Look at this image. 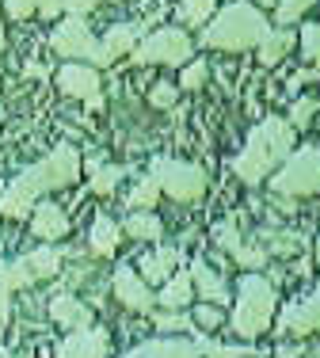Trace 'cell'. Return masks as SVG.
<instances>
[{
  "label": "cell",
  "instance_id": "15",
  "mask_svg": "<svg viewBox=\"0 0 320 358\" xmlns=\"http://www.w3.org/2000/svg\"><path fill=\"white\" fill-rule=\"evenodd\" d=\"M50 320L61 324V328L80 331V328H92V309L80 301V297L61 294V297H54V301H50Z\"/></svg>",
  "mask_w": 320,
  "mask_h": 358
},
{
  "label": "cell",
  "instance_id": "35",
  "mask_svg": "<svg viewBox=\"0 0 320 358\" xmlns=\"http://www.w3.org/2000/svg\"><path fill=\"white\" fill-rule=\"evenodd\" d=\"M217 248H225V252H237L240 248V233H237V225L233 221H225V225H217Z\"/></svg>",
  "mask_w": 320,
  "mask_h": 358
},
{
  "label": "cell",
  "instance_id": "2",
  "mask_svg": "<svg viewBox=\"0 0 320 358\" xmlns=\"http://www.w3.org/2000/svg\"><path fill=\"white\" fill-rule=\"evenodd\" d=\"M293 149V130L282 118H263L256 130L248 134V145L233 157V172L244 183H263V176H271L275 168L290 157Z\"/></svg>",
  "mask_w": 320,
  "mask_h": 358
},
{
  "label": "cell",
  "instance_id": "14",
  "mask_svg": "<svg viewBox=\"0 0 320 358\" xmlns=\"http://www.w3.org/2000/svg\"><path fill=\"white\" fill-rule=\"evenodd\" d=\"M191 289H198V294L206 297L210 305H217V309H221V305H229V286L214 275V267H210L206 259L191 263Z\"/></svg>",
  "mask_w": 320,
  "mask_h": 358
},
{
  "label": "cell",
  "instance_id": "42",
  "mask_svg": "<svg viewBox=\"0 0 320 358\" xmlns=\"http://www.w3.org/2000/svg\"><path fill=\"white\" fill-rule=\"evenodd\" d=\"M27 73H31V76H42V80H46V76H50L46 69H42V65H27Z\"/></svg>",
  "mask_w": 320,
  "mask_h": 358
},
{
  "label": "cell",
  "instance_id": "43",
  "mask_svg": "<svg viewBox=\"0 0 320 358\" xmlns=\"http://www.w3.org/2000/svg\"><path fill=\"white\" fill-rule=\"evenodd\" d=\"M256 4H263V8H271V4H279V0H256Z\"/></svg>",
  "mask_w": 320,
  "mask_h": 358
},
{
  "label": "cell",
  "instance_id": "19",
  "mask_svg": "<svg viewBox=\"0 0 320 358\" xmlns=\"http://www.w3.org/2000/svg\"><path fill=\"white\" fill-rule=\"evenodd\" d=\"M290 46H293V35L290 31H267L263 35V42H259V65H263V69H271V65H279L286 54H290Z\"/></svg>",
  "mask_w": 320,
  "mask_h": 358
},
{
  "label": "cell",
  "instance_id": "31",
  "mask_svg": "<svg viewBox=\"0 0 320 358\" xmlns=\"http://www.w3.org/2000/svg\"><path fill=\"white\" fill-rule=\"evenodd\" d=\"M301 57L305 62H320V23H305L301 27Z\"/></svg>",
  "mask_w": 320,
  "mask_h": 358
},
{
  "label": "cell",
  "instance_id": "10",
  "mask_svg": "<svg viewBox=\"0 0 320 358\" xmlns=\"http://www.w3.org/2000/svg\"><path fill=\"white\" fill-rule=\"evenodd\" d=\"M57 88L65 92V96H73V99H84L92 110H96L103 99H99V73L92 69V65H65L61 73H57Z\"/></svg>",
  "mask_w": 320,
  "mask_h": 358
},
{
  "label": "cell",
  "instance_id": "38",
  "mask_svg": "<svg viewBox=\"0 0 320 358\" xmlns=\"http://www.w3.org/2000/svg\"><path fill=\"white\" fill-rule=\"evenodd\" d=\"M4 8H8V15H12V20H23V15L38 12V0H4Z\"/></svg>",
  "mask_w": 320,
  "mask_h": 358
},
{
  "label": "cell",
  "instance_id": "29",
  "mask_svg": "<svg viewBox=\"0 0 320 358\" xmlns=\"http://www.w3.org/2000/svg\"><path fill=\"white\" fill-rule=\"evenodd\" d=\"M317 0H279V12H275V23H293V20H301V15L309 12V8H313Z\"/></svg>",
  "mask_w": 320,
  "mask_h": 358
},
{
  "label": "cell",
  "instance_id": "45",
  "mask_svg": "<svg viewBox=\"0 0 320 358\" xmlns=\"http://www.w3.org/2000/svg\"><path fill=\"white\" fill-rule=\"evenodd\" d=\"M0 358H15V355L12 351H0Z\"/></svg>",
  "mask_w": 320,
  "mask_h": 358
},
{
  "label": "cell",
  "instance_id": "18",
  "mask_svg": "<svg viewBox=\"0 0 320 358\" xmlns=\"http://www.w3.org/2000/svg\"><path fill=\"white\" fill-rule=\"evenodd\" d=\"M141 27H145V23H141ZM141 27H133V23H115V27L103 35V42H99V50H103V57H107V62H115V57L130 54V50L138 46Z\"/></svg>",
  "mask_w": 320,
  "mask_h": 358
},
{
  "label": "cell",
  "instance_id": "26",
  "mask_svg": "<svg viewBox=\"0 0 320 358\" xmlns=\"http://www.w3.org/2000/svg\"><path fill=\"white\" fill-rule=\"evenodd\" d=\"M217 0H180V20L191 23V27H202V23L214 15Z\"/></svg>",
  "mask_w": 320,
  "mask_h": 358
},
{
  "label": "cell",
  "instance_id": "41",
  "mask_svg": "<svg viewBox=\"0 0 320 358\" xmlns=\"http://www.w3.org/2000/svg\"><path fill=\"white\" fill-rule=\"evenodd\" d=\"M8 313H12L8 309V289L0 286V324H8Z\"/></svg>",
  "mask_w": 320,
  "mask_h": 358
},
{
  "label": "cell",
  "instance_id": "46",
  "mask_svg": "<svg viewBox=\"0 0 320 358\" xmlns=\"http://www.w3.org/2000/svg\"><path fill=\"white\" fill-rule=\"evenodd\" d=\"M317 263H320V241H317Z\"/></svg>",
  "mask_w": 320,
  "mask_h": 358
},
{
  "label": "cell",
  "instance_id": "34",
  "mask_svg": "<svg viewBox=\"0 0 320 358\" xmlns=\"http://www.w3.org/2000/svg\"><path fill=\"white\" fill-rule=\"evenodd\" d=\"M233 259H237L240 267H263V263H267V248H263V244H259V248H244V244H240V248L233 252Z\"/></svg>",
  "mask_w": 320,
  "mask_h": 358
},
{
  "label": "cell",
  "instance_id": "40",
  "mask_svg": "<svg viewBox=\"0 0 320 358\" xmlns=\"http://www.w3.org/2000/svg\"><path fill=\"white\" fill-rule=\"evenodd\" d=\"M61 8H65V0H38V12L46 15V20H50V15H57Z\"/></svg>",
  "mask_w": 320,
  "mask_h": 358
},
{
  "label": "cell",
  "instance_id": "20",
  "mask_svg": "<svg viewBox=\"0 0 320 358\" xmlns=\"http://www.w3.org/2000/svg\"><path fill=\"white\" fill-rule=\"evenodd\" d=\"M175 263H180V252H175V248H160V252H153V255L141 259V278H149V282H168Z\"/></svg>",
  "mask_w": 320,
  "mask_h": 358
},
{
  "label": "cell",
  "instance_id": "28",
  "mask_svg": "<svg viewBox=\"0 0 320 358\" xmlns=\"http://www.w3.org/2000/svg\"><path fill=\"white\" fill-rule=\"evenodd\" d=\"M195 347L206 358H248L252 355V347H221V343H210V339H195Z\"/></svg>",
  "mask_w": 320,
  "mask_h": 358
},
{
  "label": "cell",
  "instance_id": "13",
  "mask_svg": "<svg viewBox=\"0 0 320 358\" xmlns=\"http://www.w3.org/2000/svg\"><path fill=\"white\" fill-rule=\"evenodd\" d=\"M282 331H290V336H309L313 328H320V289L317 294H309L301 305H290V309L282 313Z\"/></svg>",
  "mask_w": 320,
  "mask_h": 358
},
{
  "label": "cell",
  "instance_id": "25",
  "mask_svg": "<svg viewBox=\"0 0 320 358\" xmlns=\"http://www.w3.org/2000/svg\"><path fill=\"white\" fill-rule=\"evenodd\" d=\"M259 244H267V252L290 255V252L301 248V236L298 233H286V229H259Z\"/></svg>",
  "mask_w": 320,
  "mask_h": 358
},
{
  "label": "cell",
  "instance_id": "33",
  "mask_svg": "<svg viewBox=\"0 0 320 358\" xmlns=\"http://www.w3.org/2000/svg\"><path fill=\"white\" fill-rule=\"evenodd\" d=\"M317 99H298L293 103V115H290V130H305L309 122H313V115H317Z\"/></svg>",
  "mask_w": 320,
  "mask_h": 358
},
{
  "label": "cell",
  "instance_id": "17",
  "mask_svg": "<svg viewBox=\"0 0 320 358\" xmlns=\"http://www.w3.org/2000/svg\"><path fill=\"white\" fill-rule=\"evenodd\" d=\"M65 229H69V217L61 214V206H54V202H42V206H35L31 233H35L38 241H57V236H65Z\"/></svg>",
  "mask_w": 320,
  "mask_h": 358
},
{
  "label": "cell",
  "instance_id": "9",
  "mask_svg": "<svg viewBox=\"0 0 320 358\" xmlns=\"http://www.w3.org/2000/svg\"><path fill=\"white\" fill-rule=\"evenodd\" d=\"M50 46H54L57 54H65V57H80V62H92V65H111L103 57V50H99V42L92 38V31L84 27L77 15L65 20V23H57V31L50 35Z\"/></svg>",
  "mask_w": 320,
  "mask_h": 358
},
{
  "label": "cell",
  "instance_id": "6",
  "mask_svg": "<svg viewBox=\"0 0 320 358\" xmlns=\"http://www.w3.org/2000/svg\"><path fill=\"white\" fill-rule=\"evenodd\" d=\"M149 176L157 179L160 191L172 194V199H180V202H195V199H202V191H206V176H202V168L187 164V160L157 157L153 168H149Z\"/></svg>",
  "mask_w": 320,
  "mask_h": 358
},
{
  "label": "cell",
  "instance_id": "47",
  "mask_svg": "<svg viewBox=\"0 0 320 358\" xmlns=\"http://www.w3.org/2000/svg\"><path fill=\"white\" fill-rule=\"evenodd\" d=\"M15 358H31V355H15Z\"/></svg>",
  "mask_w": 320,
  "mask_h": 358
},
{
  "label": "cell",
  "instance_id": "21",
  "mask_svg": "<svg viewBox=\"0 0 320 358\" xmlns=\"http://www.w3.org/2000/svg\"><path fill=\"white\" fill-rule=\"evenodd\" d=\"M191 294H195V289H191V275H175V278H168V286L160 289L157 301L164 305L168 313H180L183 305L191 301Z\"/></svg>",
  "mask_w": 320,
  "mask_h": 358
},
{
  "label": "cell",
  "instance_id": "11",
  "mask_svg": "<svg viewBox=\"0 0 320 358\" xmlns=\"http://www.w3.org/2000/svg\"><path fill=\"white\" fill-rule=\"evenodd\" d=\"M115 297H119L126 309H133V313H149V309H153V301H157L133 267H119V271H115Z\"/></svg>",
  "mask_w": 320,
  "mask_h": 358
},
{
  "label": "cell",
  "instance_id": "30",
  "mask_svg": "<svg viewBox=\"0 0 320 358\" xmlns=\"http://www.w3.org/2000/svg\"><path fill=\"white\" fill-rule=\"evenodd\" d=\"M206 76H210V65L206 62H187V65H183V76H180V88L198 92L202 84H206Z\"/></svg>",
  "mask_w": 320,
  "mask_h": 358
},
{
  "label": "cell",
  "instance_id": "1",
  "mask_svg": "<svg viewBox=\"0 0 320 358\" xmlns=\"http://www.w3.org/2000/svg\"><path fill=\"white\" fill-rule=\"evenodd\" d=\"M80 179V152L73 145H57L50 157H42L38 164L23 168L20 176L12 179V187L0 199V214L4 217H27L35 210V202L46 191H57V187H69Z\"/></svg>",
  "mask_w": 320,
  "mask_h": 358
},
{
  "label": "cell",
  "instance_id": "12",
  "mask_svg": "<svg viewBox=\"0 0 320 358\" xmlns=\"http://www.w3.org/2000/svg\"><path fill=\"white\" fill-rule=\"evenodd\" d=\"M57 358H107V331L103 328H80L57 347Z\"/></svg>",
  "mask_w": 320,
  "mask_h": 358
},
{
  "label": "cell",
  "instance_id": "24",
  "mask_svg": "<svg viewBox=\"0 0 320 358\" xmlns=\"http://www.w3.org/2000/svg\"><path fill=\"white\" fill-rule=\"evenodd\" d=\"M126 233H130L133 241H157L164 229H160V221L149 214V210H138V214L126 217Z\"/></svg>",
  "mask_w": 320,
  "mask_h": 358
},
{
  "label": "cell",
  "instance_id": "7",
  "mask_svg": "<svg viewBox=\"0 0 320 358\" xmlns=\"http://www.w3.org/2000/svg\"><path fill=\"white\" fill-rule=\"evenodd\" d=\"M65 263V252L61 248H38L23 259H12V263H0V286L4 289H23L38 278H54Z\"/></svg>",
  "mask_w": 320,
  "mask_h": 358
},
{
  "label": "cell",
  "instance_id": "32",
  "mask_svg": "<svg viewBox=\"0 0 320 358\" xmlns=\"http://www.w3.org/2000/svg\"><path fill=\"white\" fill-rule=\"evenodd\" d=\"M175 99H180V84H168V80L153 84V92H149L153 107H175Z\"/></svg>",
  "mask_w": 320,
  "mask_h": 358
},
{
  "label": "cell",
  "instance_id": "4",
  "mask_svg": "<svg viewBox=\"0 0 320 358\" xmlns=\"http://www.w3.org/2000/svg\"><path fill=\"white\" fill-rule=\"evenodd\" d=\"M237 309H233V331L240 339H256L275 317V286L259 275H244L237 286Z\"/></svg>",
  "mask_w": 320,
  "mask_h": 358
},
{
  "label": "cell",
  "instance_id": "39",
  "mask_svg": "<svg viewBox=\"0 0 320 358\" xmlns=\"http://www.w3.org/2000/svg\"><path fill=\"white\" fill-rule=\"evenodd\" d=\"M96 4H99V0H65V8H69V12L77 15V20H80L84 12H92V8H96Z\"/></svg>",
  "mask_w": 320,
  "mask_h": 358
},
{
  "label": "cell",
  "instance_id": "27",
  "mask_svg": "<svg viewBox=\"0 0 320 358\" xmlns=\"http://www.w3.org/2000/svg\"><path fill=\"white\" fill-rule=\"evenodd\" d=\"M157 199H160V187H157V179H153V176H145L138 187H133V194H130V206H133V214H138V210H149V206H157Z\"/></svg>",
  "mask_w": 320,
  "mask_h": 358
},
{
  "label": "cell",
  "instance_id": "5",
  "mask_svg": "<svg viewBox=\"0 0 320 358\" xmlns=\"http://www.w3.org/2000/svg\"><path fill=\"white\" fill-rule=\"evenodd\" d=\"M275 194L282 199H298V194H313L320 187V149L317 145H305V149L290 152L282 160L279 176H271Z\"/></svg>",
  "mask_w": 320,
  "mask_h": 358
},
{
  "label": "cell",
  "instance_id": "8",
  "mask_svg": "<svg viewBox=\"0 0 320 358\" xmlns=\"http://www.w3.org/2000/svg\"><path fill=\"white\" fill-rule=\"evenodd\" d=\"M138 65H187L191 62V38L183 31H153L141 46L130 50Z\"/></svg>",
  "mask_w": 320,
  "mask_h": 358
},
{
  "label": "cell",
  "instance_id": "16",
  "mask_svg": "<svg viewBox=\"0 0 320 358\" xmlns=\"http://www.w3.org/2000/svg\"><path fill=\"white\" fill-rule=\"evenodd\" d=\"M126 358H202L191 339H153V343L133 347Z\"/></svg>",
  "mask_w": 320,
  "mask_h": 358
},
{
  "label": "cell",
  "instance_id": "23",
  "mask_svg": "<svg viewBox=\"0 0 320 358\" xmlns=\"http://www.w3.org/2000/svg\"><path fill=\"white\" fill-rule=\"evenodd\" d=\"M88 172H92V191H96V194H111L115 187H119V179H122V168L119 164L107 168L103 160H96V157L88 160Z\"/></svg>",
  "mask_w": 320,
  "mask_h": 358
},
{
  "label": "cell",
  "instance_id": "3",
  "mask_svg": "<svg viewBox=\"0 0 320 358\" xmlns=\"http://www.w3.org/2000/svg\"><path fill=\"white\" fill-rule=\"evenodd\" d=\"M267 20L259 8L252 4H229L221 8V12L214 15V23H210L206 31H202V42L214 50H252L259 46L267 35Z\"/></svg>",
  "mask_w": 320,
  "mask_h": 358
},
{
  "label": "cell",
  "instance_id": "22",
  "mask_svg": "<svg viewBox=\"0 0 320 358\" xmlns=\"http://www.w3.org/2000/svg\"><path fill=\"white\" fill-rule=\"evenodd\" d=\"M119 225H115L111 217H96V225H92V252L96 255H111L119 248Z\"/></svg>",
  "mask_w": 320,
  "mask_h": 358
},
{
  "label": "cell",
  "instance_id": "36",
  "mask_svg": "<svg viewBox=\"0 0 320 358\" xmlns=\"http://www.w3.org/2000/svg\"><path fill=\"white\" fill-rule=\"evenodd\" d=\"M191 320H195L198 328H221V309H217V305H198Z\"/></svg>",
  "mask_w": 320,
  "mask_h": 358
},
{
  "label": "cell",
  "instance_id": "37",
  "mask_svg": "<svg viewBox=\"0 0 320 358\" xmlns=\"http://www.w3.org/2000/svg\"><path fill=\"white\" fill-rule=\"evenodd\" d=\"M191 317H183V313H160L157 317V328L160 331H183V328H191Z\"/></svg>",
  "mask_w": 320,
  "mask_h": 358
},
{
  "label": "cell",
  "instance_id": "44",
  "mask_svg": "<svg viewBox=\"0 0 320 358\" xmlns=\"http://www.w3.org/2000/svg\"><path fill=\"white\" fill-rule=\"evenodd\" d=\"M0 46H4V23H0Z\"/></svg>",
  "mask_w": 320,
  "mask_h": 358
}]
</instances>
